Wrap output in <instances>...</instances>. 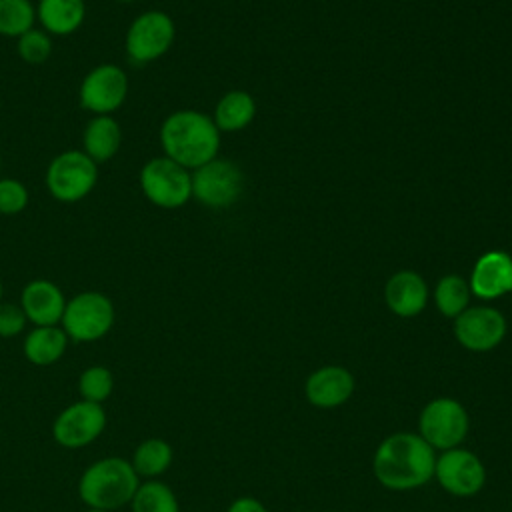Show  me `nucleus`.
I'll return each mask as SVG.
<instances>
[{
	"mask_svg": "<svg viewBox=\"0 0 512 512\" xmlns=\"http://www.w3.org/2000/svg\"><path fill=\"white\" fill-rule=\"evenodd\" d=\"M436 450L418 432H394L376 448L372 470L388 490H414L434 478Z\"/></svg>",
	"mask_w": 512,
	"mask_h": 512,
	"instance_id": "nucleus-1",
	"label": "nucleus"
},
{
	"mask_svg": "<svg viewBox=\"0 0 512 512\" xmlns=\"http://www.w3.org/2000/svg\"><path fill=\"white\" fill-rule=\"evenodd\" d=\"M160 146L164 156L186 170H196L216 158L220 136L212 118L196 110H178L160 126Z\"/></svg>",
	"mask_w": 512,
	"mask_h": 512,
	"instance_id": "nucleus-2",
	"label": "nucleus"
},
{
	"mask_svg": "<svg viewBox=\"0 0 512 512\" xmlns=\"http://www.w3.org/2000/svg\"><path fill=\"white\" fill-rule=\"evenodd\" d=\"M140 482L142 480L134 472L130 460L122 456H104L94 460L80 474L78 498L86 508L112 512L130 504Z\"/></svg>",
	"mask_w": 512,
	"mask_h": 512,
	"instance_id": "nucleus-3",
	"label": "nucleus"
},
{
	"mask_svg": "<svg viewBox=\"0 0 512 512\" xmlns=\"http://www.w3.org/2000/svg\"><path fill=\"white\" fill-rule=\"evenodd\" d=\"M114 320L112 300L102 292L86 290L66 300L60 326L72 342H96L112 330Z\"/></svg>",
	"mask_w": 512,
	"mask_h": 512,
	"instance_id": "nucleus-4",
	"label": "nucleus"
},
{
	"mask_svg": "<svg viewBox=\"0 0 512 512\" xmlns=\"http://www.w3.org/2000/svg\"><path fill=\"white\" fill-rule=\"evenodd\" d=\"M44 182L54 200L74 204L94 190L98 164L84 150H66L50 160Z\"/></svg>",
	"mask_w": 512,
	"mask_h": 512,
	"instance_id": "nucleus-5",
	"label": "nucleus"
},
{
	"mask_svg": "<svg viewBox=\"0 0 512 512\" xmlns=\"http://www.w3.org/2000/svg\"><path fill=\"white\" fill-rule=\"evenodd\" d=\"M140 190L158 208H180L192 198V174L168 156L148 160L138 174Z\"/></svg>",
	"mask_w": 512,
	"mask_h": 512,
	"instance_id": "nucleus-6",
	"label": "nucleus"
},
{
	"mask_svg": "<svg viewBox=\"0 0 512 512\" xmlns=\"http://www.w3.org/2000/svg\"><path fill=\"white\" fill-rule=\"evenodd\" d=\"M470 430V418L466 408L448 396L430 400L418 418V434L434 450H450L462 444Z\"/></svg>",
	"mask_w": 512,
	"mask_h": 512,
	"instance_id": "nucleus-7",
	"label": "nucleus"
},
{
	"mask_svg": "<svg viewBox=\"0 0 512 512\" xmlns=\"http://www.w3.org/2000/svg\"><path fill=\"white\" fill-rule=\"evenodd\" d=\"M176 36V26L166 12L148 10L132 20L126 32V54L132 62H154L168 52Z\"/></svg>",
	"mask_w": 512,
	"mask_h": 512,
	"instance_id": "nucleus-8",
	"label": "nucleus"
},
{
	"mask_svg": "<svg viewBox=\"0 0 512 512\" xmlns=\"http://www.w3.org/2000/svg\"><path fill=\"white\" fill-rule=\"evenodd\" d=\"M106 422L108 418L102 404L76 400L58 412L52 422V436L62 448L78 450L100 438Z\"/></svg>",
	"mask_w": 512,
	"mask_h": 512,
	"instance_id": "nucleus-9",
	"label": "nucleus"
},
{
	"mask_svg": "<svg viewBox=\"0 0 512 512\" xmlns=\"http://www.w3.org/2000/svg\"><path fill=\"white\" fill-rule=\"evenodd\" d=\"M78 96L94 116H112L128 96V74L116 64H98L82 78Z\"/></svg>",
	"mask_w": 512,
	"mask_h": 512,
	"instance_id": "nucleus-10",
	"label": "nucleus"
},
{
	"mask_svg": "<svg viewBox=\"0 0 512 512\" xmlns=\"http://www.w3.org/2000/svg\"><path fill=\"white\" fill-rule=\"evenodd\" d=\"M434 476L448 494L468 498L484 488L486 468L474 452L456 446L436 456Z\"/></svg>",
	"mask_w": 512,
	"mask_h": 512,
	"instance_id": "nucleus-11",
	"label": "nucleus"
},
{
	"mask_svg": "<svg viewBox=\"0 0 512 512\" xmlns=\"http://www.w3.org/2000/svg\"><path fill=\"white\" fill-rule=\"evenodd\" d=\"M242 192V172L228 160H210L192 172V196L210 208L236 202Z\"/></svg>",
	"mask_w": 512,
	"mask_h": 512,
	"instance_id": "nucleus-12",
	"label": "nucleus"
},
{
	"mask_svg": "<svg viewBox=\"0 0 512 512\" xmlns=\"http://www.w3.org/2000/svg\"><path fill=\"white\" fill-rule=\"evenodd\" d=\"M456 340L472 352H488L506 336L504 316L490 306L466 308L454 322Z\"/></svg>",
	"mask_w": 512,
	"mask_h": 512,
	"instance_id": "nucleus-13",
	"label": "nucleus"
},
{
	"mask_svg": "<svg viewBox=\"0 0 512 512\" xmlns=\"http://www.w3.org/2000/svg\"><path fill=\"white\" fill-rule=\"evenodd\" d=\"M20 306L34 326H58L66 308V296L58 284L36 278L22 288Z\"/></svg>",
	"mask_w": 512,
	"mask_h": 512,
	"instance_id": "nucleus-14",
	"label": "nucleus"
},
{
	"mask_svg": "<svg viewBox=\"0 0 512 512\" xmlns=\"http://www.w3.org/2000/svg\"><path fill=\"white\" fill-rule=\"evenodd\" d=\"M354 392V376L344 366H322L314 370L304 384V394L312 406H342Z\"/></svg>",
	"mask_w": 512,
	"mask_h": 512,
	"instance_id": "nucleus-15",
	"label": "nucleus"
},
{
	"mask_svg": "<svg viewBox=\"0 0 512 512\" xmlns=\"http://www.w3.org/2000/svg\"><path fill=\"white\" fill-rule=\"evenodd\" d=\"M470 290L484 300L512 292V258L498 250L480 256L472 270Z\"/></svg>",
	"mask_w": 512,
	"mask_h": 512,
	"instance_id": "nucleus-16",
	"label": "nucleus"
},
{
	"mask_svg": "<svg viewBox=\"0 0 512 512\" xmlns=\"http://www.w3.org/2000/svg\"><path fill=\"white\" fill-rule=\"evenodd\" d=\"M384 298L394 314L410 318L424 310L428 300V288L426 282L416 272L402 270L388 280Z\"/></svg>",
	"mask_w": 512,
	"mask_h": 512,
	"instance_id": "nucleus-17",
	"label": "nucleus"
},
{
	"mask_svg": "<svg viewBox=\"0 0 512 512\" xmlns=\"http://www.w3.org/2000/svg\"><path fill=\"white\" fill-rule=\"evenodd\" d=\"M86 18L84 0H38L36 20L50 36L74 34Z\"/></svg>",
	"mask_w": 512,
	"mask_h": 512,
	"instance_id": "nucleus-18",
	"label": "nucleus"
},
{
	"mask_svg": "<svg viewBox=\"0 0 512 512\" xmlns=\"http://www.w3.org/2000/svg\"><path fill=\"white\" fill-rule=\"evenodd\" d=\"M70 338L62 330V326H34L22 342L24 358L34 366H52L56 364L66 348Z\"/></svg>",
	"mask_w": 512,
	"mask_h": 512,
	"instance_id": "nucleus-19",
	"label": "nucleus"
},
{
	"mask_svg": "<svg viewBox=\"0 0 512 512\" xmlns=\"http://www.w3.org/2000/svg\"><path fill=\"white\" fill-rule=\"evenodd\" d=\"M122 144V128L112 116H94L82 134V150L96 162L116 156Z\"/></svg>",
	"mask_w": 512,
	"mask_h": 512,
	"instance_id": "nucleus-20",
	"label": "nucleus"
},
{
	"mask_svg": "<svg viewBox=\"0 0 512 512\" xmlns=\"http://www.w3.org/2000/svg\"><path fill=\"white\" fill-rule=\"evenodd\" d=\"M172 460H174V450L166 440L146 438L134 448L130 464L140 478L154 480L170 468Z\"/></svg>",
	"mask_w": 512,
	"mask_h": 512,
	"instance_id": "nucleus-21",
	"label": "nucleus"
},
{
	"mask_svg": "<svg viewBox=\"0 0 512 512\" xmlns=\"http://www.w3.org/2000/svg\"><path fill=\"white\" fill-rule=\"evenodd\" d=\"M256 112V104L252 100L250 94L234 90L228 92L218 104H216V112H214V124L218 130H240L244 126L250 124V120L254 118Z\"/></svg>",
	"mask_w": 512,
	"mask_h": 512,
	"instance_id": "nucleus-22",
	"label": "nucleus"
},
{
	"mask_svg": "<svg viewBox=\"0 0 512 512\" xmlns=\"http://www.w3.org/2000/svg\"><path fill=\"white\" fill-rule=\"evenodd\" d=\"M132 512H180L174 490L160 480H144L130 500Z\"/></svg>",
	"mask_w": 512,
	"mask_h": 512,
	"instance_id": "nucleus-23",
	"label": "nucleus"
},
{
	"mask_svg": "<svg viewBox=\"0 0 512 512\" xmlns=\"http://www.w3.org/2000/svg\"><path fill=\"white\" fill-rule=\"evenodd\" d=\"M36 22V6L30 0H0V34L18 38Z\"/></svg>",
	"mask_w": 512,
	"mask_h": 512,
	"instance_id": "nucleus-24",
	"label": "nucleus"
},
{
	"mask_svg": "<svg viewBox=\"0 0 512 512\" xmlns=\"http://www.w3.org/2000/svg\"><path fill=\"white\" fill-rule=\"evenodd\" d=\"M434 300L444 316L456 318L468 308L470 286L460 276H444L434 290Z\"/></svg>",
	"mask_w": 512,
	"mask_h": 512,
	"instance_id": "nucleus-25",
	"label": "nucleus"
},
{
	"mask_svg": "<svg viewBox=\"0 0 512 512\" xmlns=\"http://www.w3.org/2000/svg\"><path fill=\"white\" fill-rule=\"evenodd\" d=\"M78 392L82 400L104 404L114 392V374L102 364L88 366L78 378Z\"/></svg>",
	"mask_w": 512,
	"mask_h": 512,
	"instance_id": "nucleus-26",
	"label": "nucleus"
},
{
	"mask_svg": "<svg viewBox=\"0 0 512 512\" xmlns=\"http://www.w3.org/2000/svg\"><path fill=\"white\" fill-rule=\"evenodd\" d=\"M18 56L28 64H42L52 54V36L42 28H30L16 38Z\"/></svg>",
	"mask_w": 512,
	"mask_h": 512,
	"instance_id": "nucleus-27",
	"label": "nucleus"
},
{
	"mask_svg": "<svg viewBox=\"0 0 512 512\" xmlns=\"http://www.w3.org/2000/svg\"><path fill=\"white\" fill-rule=\"evenodd\" d=\"M30 194L24 182L16 178H0V214L14 216L28 206Z\"/></svg>",
	"mask_w": 512,
	"mask_h": 512,
	"instance_id": "nucleus-28",
	"label": "nucleus"
},
{
	"mask_svg": "<svg viewBox=\"0 0 512 512\" xmlns=\"http://www.w3.org/2000/svg\"><path fill=\"white\" fill-rule=\"evenodd\" d=\"M28 318L20 304L0 302V338H14L24 332Z\"/></svg>",
	"mask_w": 512,
	"mask_h": 512,
	"instance_id": "nucleus-29",
	"label": "nucleus"
},
{
	"mask_svg": "<svg viewBox=\"0 0 512 512\" xmlns=\"http://www.w3.org/2000/svg\"><path fill=\"white\" fill-rule=\"evenodd\" d=\"M226 512H266L264 504L254 496H240L236 498Z\"/></svg>",
	"mask_w": 512,
	"mask_h": 512,
	"instance_id": "nucleus-30",
	"label": "nucleus"
},
{
	"mask_svg": "<svg viewBox=\"0 0 512 512\" xmlns=\"http://www.w3.org/2000/svg\"><path fill=\"white\" fill-rule=\"evenodd\" d=\"M2 294H4V284H2V278H0V302H2Z\"/></svg>",
	"mask_w": 512,
	"mask_h": 512,
	"instance_id": "nucleus-31",
	"label": "nucleus"
},
{
	"mask_svg": "<svg viewBox=\"0 0 512 512\" xmlns=\"http://www.w3.org/2000/svg\"><path fill=\"white\" fill-rule=\"evenodd\" d=\"M84 512H106V510H96V508H86Z\"/></svg>",
	"mask_w": 512,
	"mask_h": 512,
	"instance_id": "nucleus-32",
	"label": "nucleus"
},
{
	"mask_svg": "<svg viewBox=\"0 0 512 512\" xmlns=\"http://www.w3.org/2000/svg\"><path fill=\"white\" fill-rule=\"evenodd\" d=\"M116 2H124L126 4V2H134V0H116Z\"/></svg>",
	"mask_w": 512,
	"mask_h": 512,
	"instance_id": "nucleus-33",
	"label": "nucleus"
},
{
	"mask_svg": "<svg viewBox=\"0 0 512 512\" xmlns=\"http://www.w3.org/2000/svg\"><path fill=\"white\" fill-rule=\"evenodd\" d=\"M0 168H2V158H0Z\"/></svg>",
	"mask_w": 512,
	"mask_h": 512,
	"instance_id": "nucleus-34",
	"label": "nucleus"
}]
</instances>
